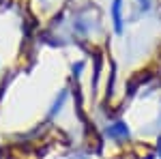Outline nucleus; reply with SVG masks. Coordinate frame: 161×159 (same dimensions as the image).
<instances>
[{
    "instance_id": "1",
    "label": "nucleus",
    "mask_w": 161,
    "mask_h": 159,
    "mask_svg": "<svg viewBox=\"0 0 161 159\" xmlns=\"http://www.w3.org/2000/svg\"><path fill=\"white\" fill-rule=\"evenodd\" d=\"M114 22H116V28L120 30V2L116 0V4H114Z\"/></svg>"
}]
</instances>
